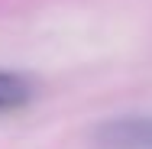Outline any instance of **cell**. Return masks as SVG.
I'll list each match as a JSON object with an SVG mask.
<instances>
[{
	"instance_id": "obj_1",
	"label": "cell",
	"mask_w": 152,
	"mask_h": 149,
	"mask_svg": "<svg viewBox=\"0 0 152 149\" xmlns=\"http://www.w3.org/2000/svg\"><path fill=\"white\" fill-rule=\"evenodd\" d=\"M91 149H152V110L100 120L88 136Z\"/></svg>"
},
{
	"instance_id": "obj_2",
	"label": "cell",
	"mask_w": 152,
	"mask_h": 149,
	"mask_svg": "<svg viewBox=\"0 0 152 149\" xmlns=\"http://www.w3.org/2000/svg\"><path fill=\"white\" fill-rule=\"evenodd\" d=\"M36 97H39V84L32 75L16 68H0V117L26 110Z\"/></svg>"
}]
</instances>
